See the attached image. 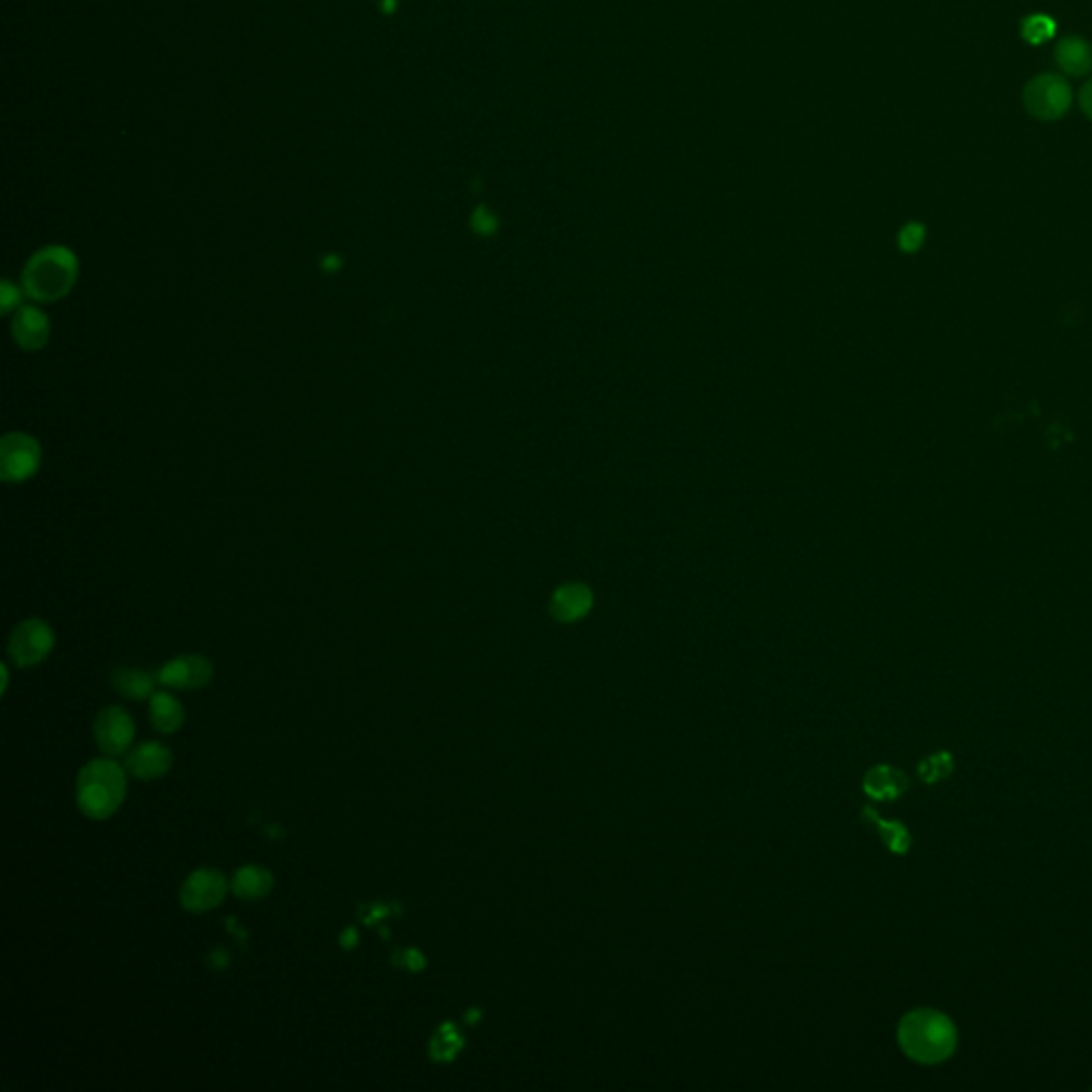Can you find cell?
Returning <instances> with one entry per match:
<instances>
[{"mask_svg":"<svg viewBox=\"0 0 1092 1092\" xmlns=\"http://www.w3.org/2000/svg\"><path fill=\"white\" fill-rule=\"evenodd\" d=\"M1022 98H1024L1026 111L1033 118L1052 122V120H1061L1069 111L1074 94H1071V87L1067 84V80H1063L1061 76H1054V73H1046V76H1037L1035 80H1030L1026 84Z\"/></svg>","mask_w":1092,"mask_h":1092,"instance_id":"cell-4","label":"cell"},{"mask_svg":"<svg viewBox=\"0 0 1092 1092\" xmlns=\"http://www.w3.org/2000/svg\"><path fill=\"white\" fill-rule=\"evenodd\" d=\"M78 807L90 820L111 818L126 798V770L111 757L87 761L78 777Z\"/></svg>","mask_w":1092,"mask_h":1092,"instance_id":"cell-3","label":"cell"},{"mask_svg":"<svg viewBox=\"0 0 1092 1092\" xmlns=\"http://www.w3.org/2000/svg\"><path fill=\"white\" fill-rule=\"evenodd\" d=\"M229 892V884L216 868H199L186 877L179 890V901L186 912L205 914L216 909Z\"/></svg>","mask_w":1092,"mask_h":1092,"instance_id":"cell-6","label":"cell"},{"mask_svg":"<svg viewBox=\"0 0 1092 1092\" xmlns=\"http://www.w3.org/2000/svg\"><path fill=\"white\" fill-rule=\"evenodd\" d=\"M231 890L240 899L258 901V899L267 896L273 890V875L265 866H256V864L242 866L233 875Z\"/></svg>","mask_w":1092,"mask_h":1092,"instance_id":"cell-15","label":"cell"},{"mask_svg":"<svg viewBox=\"0 0 1092 1092\" xmlns=\"http://www.w3.org/2000/svg\"><path fill=\"white\" fill-rule=\"evenodd\" d=\"M54 649V632L41 619L19 623L9 638V656L19 669L41 664Z\"/></svg>","mask_w":1092,"mask_h":1092,"instance_id":"cell-5","label":"cell"},{"mask_svg":"<svg viewBox=\"0 0 1092 1092\" xmlns=\"http://www.w3.org/2000/svg\"><path fill=\"white\" fill-rule=\"evenodd\" d=\"M41 463L39 442L26 433H9L0 446V474L6 483H22L37 474Z\"/></svg>","mask_w":1092,"mask_h":1092,"instance_id":"cell-7","label":"cell"},{"mask_svg":"<svg viewBox=\"0 0 1092 1092\" xmlns=\"http://www.w3.org/2000/svg\"><path fill=\"white\" fill-rule=\"evenodd\" d=\"M1080 107H1082V111H1084V113H1087V116H1089L1092 120V80L1089 84L1084 85V87H1082V92H1080Z\"/></svg>","mask_w":1092,"mask_h":1092,"instance_id":"cell-25","label":"cell"},{"mask_svg":"<svg viewBox=\"0 0 1092 1092\" xmlns=\"http://www.w3.org/2000/svg\"><path fill=\"white\" fill-rule=\"evenodd\" d=\"M461 1046H463L461 1035L450 1024H446L435 1033V1037L431 1041V1056L435 1061H450L459 1052Z\"/></svg>","mask_w":1092,"mask_h":1092,"instance_id":"cell-20","label":"cell"},{"mask_svg":"<svg viewBox=\"0 0 1092 1092\" xmlns=\"http://www.w3.org/2000/svg\"><path fill=\"white\" fill-rule=\"evenodd\" d=\"M150 719L159 732L173 734L184 726V706L168 691H154L150 696Z\"/></svg>","mask_w":1092,"mask_h":1092,"instance_id":"cell-16","label":"cell"},{"mask_svg":"<svg viewBox=\"0 0 1092 1092\" xmlns=\"http://www.w3.org/2000/svg\"><path fill=\"white\" fill-rule=\"evenodd\" d=\"M94 739L105 756H120L133 745L135 722L122 706H105L94 719Z\"/></svg>","mask_w":1092,"mask_h":1092,"instance_id":"cell-8","label":"cell"},{"mask_svg":"<svg viewBox=\"0 0 1092 1092\" xmlns=\"http://www.w3.org/2000/svg\"><path fill=\"white\" fill-rule=\"evenodd\" d=\"M80 265L65 246H48L32 254L22 273L24 293L39 304L60 301L78 282Z\"/></svg>","mask_w":1092,"mask_h":1092,"instance_id":"cell-2","label":"cell"},{"mask_svg":"<svg viewBox=\"0 0 1092 1092\" xmlns=\"http://www.w3.org/2000/svg\"><path fill=\"white\" fill-rule=\"evenodd\" d=\"M1054 32H1056V24L1050 15L1035 13V15L1024 17V22H1022V37L1033 45H1039V43L1052 39Z\"/></svg>","mask_w":1092,"mask_h":1092,"instance_id":"cell-19","label":"cell"},{"mask_svg":"<svg viewBox=\"0 0 1092 1092\" xmlns=\"http://www.w3.org/2000/svg\"><path fill=\"white\" fill-rule=\"evenodd\" d=\"M19 295H22L19 288L13 286L9 280H4V284H2V312L4 314L19 306Z\"/></svg>","mask_w":1092,"mask_h":1092,"instance_id":"cell-24","label":"cell"},{"mask_svg":"<svg viewBox=\"0 0 1092 1092\" xmlns=\"http://www.w3.org/2000/svg\"><path fill=\"white\" fill-rule=\"evenodd\" d=\"M907 785V777L892 766H875L864 777V792L875 800L899 798Z\"/></svg>","mask_w":1092,"mask_h":1092,"instance_id":"cell-13","label":"cell"},{"mask_svg":"<svg viewBox=\"0 0 1092 1092\" xmlns=\"http://www.w3.org/2000/svg\"><path fill=\"white\" fill-rule=\"evenodd\" d=\"M949 772H952V757L945 752L934 754L920 764V777L925 779L926 783H934V781L947 777Z\"/></svg>","mask_w":1092,"mask_h":1092,"instance_id":"cell-21","label":"cell"},{"mask_svg":"<svg viewBox=\"0 0 1092 1092\" xmlns=\"http://www.w3.org/2000/svg\"><path fill=\"white\" fill-rule=\"evenodd\" d=\"M591 604H593L591 591L581 583H572L555 591L551 610L553 617L560 621H577L588 615Z\"/></svg>","mask_w":1092,"mask_h":1092,"instance_id":"cell-12","label":"cell"},{"mask_svg":"<svg viewBox=\"0 0 1092 1092\" xmlns=\"http://www.w3.org/2000/svg\"><path fill=\"white\" fill-rule=\"evenodd\" d=\"M171 766H173L171 750L157 741H148V743L133 747L126 754V761H124L126 772H131L137 779H146V781L167 774Z\"/></svg>","mask_w":1092,"mask_h":1092,"instance_id":"cell-10","label":"cell"},{"mask_svg":"<svg viewBox=\"0 0 1092 1092\" xmlns=\"http://www.w3.org/2000/svg\"><path fill=\"white\" fill-rule=\"evenodd\" d=\"M13 339L19 348L32 352V350H39L48 343L50 339V321L48 316L35 308V306H26L22 308L15 319H13Z\"/></svg>","mask_w":1092,"mask_h":1092,"instance_id":"cell-11","label":"cell"},{"mask_svg":"<svg viewBox=\"0 0 1092 1092\" xmlns=\"http://www.w3.org/2000/svg\"><path fill=\"white\" fill-rule=\"evenodd\" d=\"M157 676L154 674L146 673V671H137V669H116L111 673V685L113 689L124 696V698H131V700H150V696L154 693V685H157Z\"/></svg>","mask_w":1092,"mask_h":1092,"instance_id":"cell-17","label":"cell"},{"mask_svg":"<svg viewBox=\"0 0 1092 1092\" xmlns=\"http://www.w3.org/2000/svg\"><path fill=\"white\" fill-rule=\"evenodd\" d=\"M498 227H500L498 216H496L491 210H487L485 205H481V207L474 212V216H472V229H474L478 235H494V233L498 231Z\"/></svg>","mask_w":1092,"mask_h":1092,"instance_id":"cell-22","label":"cell"},{"mask_svg":"<svg viewBox=\"0 0 1092 1092\" xmlns=\"http://www.w3.org/2000/svg\"><path fill=\"white\" fill-rule=\"evenodd\" d=\"M1056 63L1059 67L1074 76L1082 78L1092 69V45L1082 37H1065L1056 45Z\"/></svg>","mask_w":1092,"mask_h":1092,"instance_id":"cell-14","label":"cell"},{"mask_svg":"<svg viewBox=\"0 0 1092 1092\" xmlns=\"http://www.w3.org/2000/svg\"><path fill=\"white\" fill-rule=\"evenodd\" d=\"M864 820L873 822L877 826V831L881 833L886 845L894 853H905L909 849V833L901 824H896V822H884L873 809H864Z\"/></svg>","mask_w":1092,"mask_h":1092,"instance_id":"cell-18","label":"cell"},{"mask_svg":"<svg viewBox=\"0 0 1092 1092\" xmlns=\"http://www.w3.org/2000/svg\"><path fill=\"white\" fill-rule=\"evenodd\" d=\"M925 242V227L920 225H907L901 233V246L903 251H918L920 244Z\"/></svg>","mask_w":1092,"mask_h":1092,"instance_id":"cell-23","label":"cell"},{"mask_svg":"<svg viewBox=\"0 0 1092 1092\" xmlns=\"http://www.w3.org/2000/svg\"><path fill=\"white\" fill-rule=\"evenodd\" d=\"M899 1041L912 1061L934 1065L952 1056L956 1050L958 1033L945 1013L934 1009H918L903 1017L899 1026Z\"/></svg>","mask_w":1092,"mask_h":1092,"instance_id":"cell-1","label":"cell"},{"mask_svg":"<svg viewBox=\"0 0 1092 1092\" xmlns=\"http://www.w3.org/2000/svg\"><path fill=\"white\" fill-rule=\"evenodd\" d=\"M214 676V666L207 658L203 656H179L175 660L167 662L159 673L157 680L163 687L171 689H201L210 685Z\"/></svg>","mask_w":1092,"mask_h":1092,"instance_id":"cell-9","label":"cell"}]
</instances>
